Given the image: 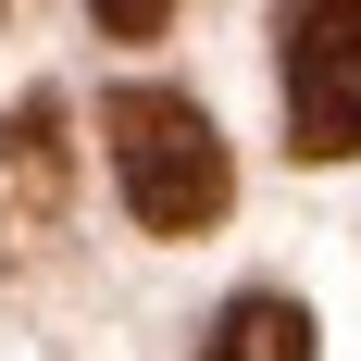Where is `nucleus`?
<instances>
[{"mask_svg":"<svg viewBox=\"0 0 361 361\" xmlns=\"http://www.w3.org/2000/svg\"><path fill=\"white\" fill-rule=\"evenodd\" d=\"M200 361H312V312L274 299V287H250V299H224V312H212Z\"/></svg>","mask_w":361,"mask_h":361,"instance_id":"20e7f679","label":"nucleus"},{"mask_svg":"<svg viewBox=\"0 0 361 361\" xmlns=\"http://www.w3.org/2000/svg\"><path fill=\"white\" fill-rule=\"evenodd\" d=\"M87 13H100V37H162L175 25V0H87Z\"/></svg>","mask_w":361,"mask_h":361,"instance_id":"39448f33","label":"nucleus"},{"mask_svg":"<svg viewBox=\"0 0 361 361\" xmlns=\"http://www.w3.org/2000/svg\"><path fill=\"white\" fill-rule=\"evenodd\" d=\"M274 75L299 162H361V0H274Z\"/></svg>","mask_w":361,"mask_h":361,"instance_id":"f03ea898","label":"nucleus"},{"mask_svg":"<svg viewBox=\"0 0 361 361\" xmlns=\"http://www.w3.org/2000/svg\"><path fill=\"white\" fill-rule=\"evenodd\" d=\"M100 149H112V187H125V212L149 237H200L224 224L237 200V162H224V125L187 87H112L100 100Z\"/></svg>","mask_w":361,"mask_h":361,"instance_id":"f257e3e1","label":"nucleus"},{"mask_svg":"<svg viewBox=\"0 0 361 361\" xmlns=\"http://www.w3.org/2000/svg\"><path fill=\"white\" fill-rule=\"evenodd\" d=\"M0 200L25 224L63 212V100H50V87H25V100L0 112Z\"/></svg>","mask_w":361,"mask_h":361,"instance_id":"7ed1b4c3","label":"nucleus"}]
</instances>
